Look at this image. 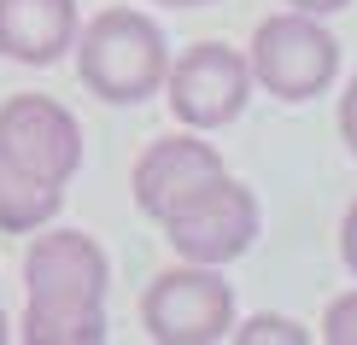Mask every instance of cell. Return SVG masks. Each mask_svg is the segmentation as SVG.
Listing matches in <instances>:
<instances>
[{
	"instance_id": "7a4b0ae2",
	"label": "cell",
	"mask_w": 357,
	"mask_h": 345,
	"mask_svg": "<svg viewBox=\"0 0 357 345\" xmlns=\"http://www.w3.org/2000/svg\"><path fill=\"white\" fill-rule=\"evenodd\" d=\"M77 77L88 94H100L106 106H141L146 94L165 88L170 70V41L146 12L135 6H106L100 18L77 29Z\"/></svg>"
},
{
	"instance_id": "e0dca14e",
	"label": "cell",
	"mask_w": 357,
	"mask_h": 345,
	"mask_svg": "<svg viewBox=\"0 0 357 345\" xmlns=\"http://www.w3.org/2000/svg\"><path fill=\"white\" fill-rule=\"evenodd\" d=\"M170 6H211V0H170Z\"/></svg>"
},
{
	"instance_id": "9a60e30c",
	"label": "cell",
	"mask_w": 357,
	"mask_h": 345,
	"mask_svg": "<svg viewBox=\"0 0 357 345\" xmlns=\"http://www.w3.org/2000/svg\"><path fill=\"white\" fill-rule=\"evenodd\" d=\"M293 12H310V18H328V12H340L346 0H287Z\"/></svg>"
},
{
	"instance_id": "8992f818",
	"label": "cell",
	"mask_w": 357,
	"mask_h": 345,
	"mask_svg": "<svg viewBox=\"0 0 357 345\" xmlns=\"http://www.w3.org/2000/svg\"><path fill=\"white\" fill-rule=\"evenodd\" d=\"M165 100H170L176 123H188L199 135L234 123V117L246 112V100H252V65H246V53L222 47V41L188 47L182 59H170V70H165Z\"/></svg>"
},
{
	"instance_id": "2e32d148",
	"label": "cell",
	"mask_w": 357,
	"mask_h": 345,
	"mask_svg": "<svg viewBox=\"0 0 357 345\" xmlns=\"http://www.w3.org/2000/svg\"><path fill=\"white\" fill-rule=\"evenodd\" d=\"M12 339V316H6V305H0V345Z\"/></svg>"
},
{
	"instance_id": "3957f363",
	"label": "cell",
	"mask_w": 357,
	"mask_h": 345,
	"mask_svg": "<svg viewBox=\"0 0 357 345\" xmlns=\"http://www.w3.org/2000/svg\"><path fill=\"white\" fill-rule=\"evenodd\" d=\"M252 82L264 88V94L287 100V106H299V100H317L328 94V82L340 77V41L322 29L310 12H275V18H264L252 29Z\"/></svg>"
},
{
	"instance_id": "ac0fdd59",
	"label": "cell",
	"mask_w": 357,
	"mask_h": 345,
	"mask_svg": "<svg viewBox=\"0 0 357 345\" xmlns=\"http://www.w3.org/2000/svg\"><path fill=\"white\" fill-rule=\"evenodd\" d=\"M158 6H170V0H158Z\"/></svg>"
},
{
	"instance_id": "5b68a950",
	"label": "cell",
	"mask_w": 357,
	"mask_h": 345,
	"mask_svg": "<svg viewBox=\"0 0 357 345\" xmlns=\"http://www.w3.org/2000/svg\"><path fill=\"white\" fill-rule=\"evenodd\" d=\"M141 322L158 345H217L234 328V287L211 263H176L146 287Z\"/></svg>"
},
{
	"instance_id": "9c48e42d",
	"label": "cell",
	"mask_w": 357,
	"mask_h": 345,
	"mask_svg": "<svg viewBox=\"0 0 357 345\" xmlns=\"http://www.w3.org/2000/svg\"><path fill=\"white\" fill-rule=\"evenodd\" d=\"M77 0H0V53L18 65H53L77 47Z\"/></svg>"
},
{
	"instance_id": "4fadbf2b",
	"label": "cell",
	"mask_w": 357,
	"mask_h": 345,
	"mask_svg": "<svg viewBox=\"0 0 357 345\" xmlns=\"http://www.w3.org/2000/svg\"><path fill=\"white\" fill-rule=\"evenodd\" d=\"M340 258H346V269L357 275V205L346 211V222H340Z\"/></svg>"
},
{
	"instance_id": "8fae6325",
	"label": "cell",
	"mask_w": 357,
	"mask_h": 345,
	"mask_svg": "<svg viewBox=\"0 0 357 345\" xmlns=\"http://www.w3.org/2000/svg\"><path fill=\"white\" fill-rule=\"evenodd\" d=\"M229 334L241 339V345H270V339H275V345H305V339H310L305 328L287 322V316H252L246 328H229Z\"/></svg>"
},
{
	"instance_id": "30bf717a",
	"label": "cell",
	"mask_w": 357,
	"mask_h": 345,
	"mask_svg": "<svg viewBox=\"0 0 357 345\" xmlns=\"http://www.w3.org/2000/svg\"><path fill=\"white\" fill-rule=\"evenodd\" d=\"M65 211V182L29 176L24 164L0 153V234H36Z\"/></svg>"
},
{
	"instance_id": "ba28073f",
	"label": "cell",
	"mask_w": 357,
	"mask_h": 345,
	"mask_svg": "<svg viewBox=\"0 0 357 345\" xmlns=\"http://www.w3.org/2000/svg\"><path fill=\"white\" fill-rule=\"evenodd\" d=\"M211 176H222V153L211 141H199V129H193V135H165V141L146 146V153L135 158L129 187H135V205L158 222L170 205H182L188 193L205 187Z\"/></svg>"
},
{
	"instance_id": "52a82bcc",
	"label": "cell",
	"mask_w": 357,
	"mask_h": 345,
	"mask_svg": "<svg viewBox=\"0 0 357 345\" xmlns=\"http://www.w3.org/2000/svg\"><path fill=\"white\" fill-rule=\"evenodd\" d=\"M0 153L29 176L70 182L82 164V123L47 94H12L0 106Z\"/></svg>"
},
{
	"instance_id": "5bb4252c",
	"label": "cell",
	"mask_w": 357,
	"mask_h": 345,
	"mask_svg": "<svg viewBox=\"0 0 357 345\" xmlns=\"http://www.w3.org/2000/svg\"><path fill=\"white\" fill-rule=\"evenodd\" d=\"M340 135H346V146H357V77L346 88V100H340Z\"/></svg>"
},
{
	"instance_id": "277c9868",
	"label": "cell",
	"mask_w": 357,
	"mask_h": 345,
	"mask_svg": "<svg viewBox=\"0 0 357 345\" xmlns=\"http://www.w3.org/2000/svg\"><path fill=\"white\" fill-rule=\"evenodd\" d=\"M158 229H165V240L176 246L182 263L222 269V263L241 258V252H252V240H258V199H252V187H241L222 170L205 187H193L182 205H170L158 217Z\"/></svg>"
},
{
	"instance_id": "d6986e66",
	"label": "cell",
	"mask_w": 357,
	"mask_h": 345,
	"mask_svg": "<svg viewBox=\"0 0 357 345\" xmlns=\"http://www.w3.org/2000/svg\"><path fill=\"white\" fill-rule=\"evenodd\" d=\"M351 158H357V146H351Z\"/></svg>"
},
{
	"instance_id": "6da1fadb",
	"label": "cell",
	"mask_w": 357,
	"mask_h": 345,
	"mask_svg": "<svg viewBox=\"0 0 357 345\" xmlns=\"http://www.w3.org/2000/svg\"><path fill=\"white\" fill-rule=\"evenodd\" d=\"M106 287L112 263L100 240L77 229H47L24 252V316L18 339L29 345H100L106 339Z\"/></svg>"
},
{
	"instance_id": "7c38bea8",
	"label": "cell",
	"mask_w": 357,
	"mask_h": 345,
	"mask_svg": "<svg viewBox=\"0 0 357 345\" xmlns=\"http://www.w3.org/2000/svg\"><path fill=\"white\" fill-rule=\"evenodd\" d=\"M322 339L328 345H357V293H340L322 316Z\"/></svg>"
}]
</instances>
